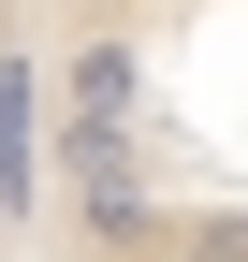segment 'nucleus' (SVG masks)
<instances>
[{
  "mask_svg": "<svg viewBox=\"0 0 248 262\" xmlns=\"http://www.w3.org/2000/svg\"><path fill=\"white\" fill-rule=\"evenodd\" d=\"M88 44L102 0H0V262H73Z\"/></svg>",
  "mask_w": 248,
  "mask_h": 262,
  "instance_id": "f257e3e1",
  "label": "nucleus"
}]
</instances>
